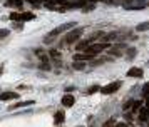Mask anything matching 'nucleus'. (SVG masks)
Returning <instances> with one entry per match:
<instances>
[{
  "instance_id": "obj_17",
  "label": "nucleus",
  "mask_w": 149,
  "mask_h": 127,
  "mask_svg": "<svg viewBox=\"0 0 149 127\" xmlns=\"http://www.w3.org/2000/svg\"><path fill=\"white\" fill-rule=\"evenodd\" d=\"M126 54H127L126 57H127L129 60H132L134 57H136V49H127V52H126Z\"/></svg>"
},
{
  "instance_id": "obj_6",
  "label": "nucleus",
  "mask_w": 149,
  "mask_h": 127,
  "mask_svg": "<svg viewBox=\"0 0 149 127\" xmlns=\"http://www.w3.org/2000/svg\"><path fill=\"white\" fill-rule=\"evenodd\" d=\"M76 104V97L72 95V94H65L64 97H62V105L64 107H72Z\"/></svg>"
},
{
  "instance_id": "obj_23",
  "label": "nucleus",
  "mask_w": 149,
  "mask_h": 127,
  "mask_svg": "<svg viewBox=\"0 0 149 127\" xmlns=\"http://www.w3.org/2000/svg\"><path fill=\"white\" fill-rule=\"evenodd\" d=\"M97 90H100L99 85H92V87L87 89V94H94V92H97Z\"/></svg>"
},
{
  "instance_id": "obj_29",
  "label": "nucleus",
  "mask_w": 149,
  "mask_h": 127,
  "mask_svg": "<svg viewBox=\"0 0 149 127\" xmlns=\"http://www.w3.org/2000/svg\"><path fill=\"white\" fill-rule=\"evenodd\" d=\"M116 127H129L127 124H116Z\"/></svg>"
},
{
  "instance_id": "obj_1",
  "label": "nucleus",
  "mask_w": 149,
  "mask_h": 127,
  "mask_svg": "<svg viewBox=\"0 0 149 127\" xmlns=\"http://www.w3.org/2000/svg\"><path fill=\"white\" fill-rule=\"evenodd\" d=\"M82 32H84L82 27H77V29L69 30V34L64 37V44H62V45H69V44H74L76 40H79V37L82 35Z\"/></svg>"
},
{
  "instance_id": "obj_13",
  "label": "nucleus",
  "mask_w": 149,
  "mask_h": 127,
  "mask_svg": "<svg viewBox=\"0 0 149 127\" xmlns=\"http://www.w3.org/2000/svg\"><path fill=\"white\" fill-rule=\"evenodd\" d=\"M121 37V32H111L107 35H104V40L106 42H111V40H117Z\"/></svg>"
},
{
  "instance_id": "obj_15",
  "label": "nucleus",
  "mask_w": 149,
  "mask_h": 127,
  "mask_svg": "<svg viewBox=\"0 0 149 127\" xmlns=\"http://www.w3.org/2000/svg\"><path fill=\"white\" fill-rule=\"evenodd\" d=\"M34 17H35V15H34L32 12H24V13H22V22H29V20H34Z\"/></svg>"
},
{
  "instance_id": "obj_21",
  "label": "nucleus",
  "mask_w": 149,
  "mask_h": 127,
  "mask_svg": "<svg viewBox=\"0 0 149 127\" xmlns=\"http://www.w3.org/2000/svg\"><path fill=\"white\" fill-rule=\"evenodd\" d=\"M132 104H134V100H127V102H124L122 109H124V110H129V109H132Z\"/></svg>"
},
{
  "instance_id": "obj_2",
  "label": "nucleus",
  "mask_w": 149,
  "mask_h": 127,
  "mask_svg": "<svg viewBox=\"0 0 149 127\" xmlns=\"http://www.w3.org/2000/svg\"><path fill=\"white\" fill-rule=\"evenodd\" d=\"M109 47V44L107 42H100V44H90L87 49L84 50V52H87V54H92V55H97L100 52H104V50Z\"/></svg>"
},
{
  "instance_id": "obj_16",
  "label": "nucleus",
  "mask_w": 149,
  "mask_h": 127,
  "mask_svg": "<svg viewBox=\"0 0 149 127\" xmlns=\"http://www.w3.org/2000/svg\"><path fill=\"white\" fill-rule=\"evenodd\" d=\"M136 30H138V32H146V30H149V22H142V24H139V25L136 27Z\"/></svg>"
},
{
  "instance_id": "obj_20",
  "label": "nucleus",
  "mask_w": 149,
  "mask_h": 127,
  "mask_svg": "<svg viewBox=\"0 0 149 127\" xmlns=\"http://www.w3.org/2000/svg\"><path fill=\"white\" fill-rule=\"evenodd\" d=\"M72 67L76 69V70H82V69L86 67V65H84L82 62H74V64H72Z\"/></svg>"
},
{
  "instance_id": "obj_18",
  "label": "nucleus",
  "mask_w": 149,
  "mask_h": 127,
  "mask_svg": "<svg viewBox=\"0 0 149 127\" xmlns=\"http://www.w3.org/2000/svg\"><path fill=\"white\" fill-rule=\"evenodd\" d=\"M141 105H142V102H141V100H134V104H132V110H134V112L141 110Z\"/></svg>"
},
{
  "instance_id": "obj_10",
  "label": "nucleus",
  "mask_w": 149,
  "mask_h": 127,
  "mask_svg": "<svg viewBox=\"0 0 149 127\" xmlns=\"http://www.w3.org/2000/svg\"><path fill=\"white\" fill-rule=\"evenodd\" d=\"M64 119H65V114H64L62 110L55 112V116H54V124H55V126H60V124L64 122Z\"/></svg>"
},
{
  "instance_id": "obj_4",
  "label": "nucleus",
  "mask_w": 149,
  "mask_h": 127,
  "mask_svg": "<svg viewBox=\"0 0 149 127\" xmlns=\"http://www.w3.org/2000/svg\"><path fill=\"white\" fill-rule=\"evenodd\" d=\"M72 27H76V22L62 24V25H59L57 29H54V30H52V32H50L49 35H50V37H57V35H60L62 32H67V30H72Z\"/></svg>"
},
{
  "instance_id": "obj_3",
  "label": "nucleus",
  "mask_w": 149,
  "mask_h": 127,
  "mask_svg": "<svg viewBox=\"0 0 149 127\" xmlns=\"http://www.w3.org/2000/svg\"><path fill=\"white\" fill-rule=\"evenodd\" d=\"M121 85H122V82L121 80H117V82H111V84H107V85H104V87H100V94H104V95H111V94H114L116 90H119Z\"/></svg>"
},
{
  "instance_id": "obj_27",
  "label": "nucleus",
  "mask_w": 149,
  "mask_h": 127,
  "mask_svg": "<svg viewBox=\"0 0 149 127\" xmlns=\"http://www.w3.org/2000/svg\"><path fill=\"white\" fill-rule=\"evenodd\" d=\"M7 35H9V30H7V29H2V30H0V39H5Z\"/></svg>"
},
{
  "instance_id": "obj_30",
  "label": "nucleus",
  "mask_w": 149,
  "mask_h": 127,
  "mask_svg": "<svg viewBox=\"0 0 149 127\" xmlns=\"http://www.w3.org/2000/svg\"><path fill=\"white\" fill-rule=\"evenodd\" d=\"M146 107L149 109V95H148V97H146Z\"/></svg>"
},
{
  "instance_id": "obj_32",
  "label": "nucleus",
  "mask_w": 149,
  "mask_h": 127,
  "mask_svg": "<svg viewBox=\"0 0 149 127\" xmlns=\"http://www.w3.org/2000/svg\"><path fill=\"white\" fill-rule=\"evenodd\" d=\"M136 2H139V3H144V2H146V0H136Z\"/></svg>"
},
{
  "instance_id": "obj_8",
  "label": "nucleus",
  "mask_w": 149,
  "mask_h": 127,
  "mask_svg": "<svg viewBox=\"0 0 149 127\" xmlns=\"http://www.w3.org/2000/svg\"><path fill=\"white\" fill-rule=\"evenodd\" d=\"M12 99H19V94L17 92H3V94H0V100H12Z\"/></svg>"
},
{
  "instance_id": "obj_7",
  "label": "nucleus",
  "mask_w": 149,
  "mask_h": 127,
  "mask_svg": "<svg viewBox=\"0 0 149 127\" xmlns=\"http://www.w3.org/2000/svg\"><path fill=\"white\" fill-rule=\"evenodd\" d=\"M142 74H144V70L141 67H132L127 70V77H142Z\"/></svg>"
},
{
  "instance_id": "obj_28",
  "label": "nucleus",
  "mask_w": 149,
  "mask_h": 127,
  "mask_svg": "<svg viewBox=\"0 0 149 127\" xmlns=\"http://www.w3.org/2000/svg\"><path fill=\"white\" fill-rule=\"evenodd\" d=\"M55 37H50V35H45V39H44V44H52Z\"/></svg>"
},
{
  "instance_id": "obj_31",
  "label": "nucleus",
  "mask_w": 149,
  "mask_h": 127,
  "mask_svg": "<svg viewBox=\"0 0 149 127\" xmlns=\"http://www.w3.org/2000/svg\"><path fill=\"white\" fill-rule=\"evenodd\" d=\"M3 74V65H0V75Z\"/></svg>"
},
{
  "instance_id": "obj_14",
  "label": "nucleus",
  "mask_w": 149,
  "mask_h": 127,
  "mask_svg": "<svg viewBox=\"0 0 149 127\" xmlns=\"http://www.w3.org/2000/svg\"><path fill=\"white\" fill-rule=\"evenodd\" d=\"M32 104H34V100H24V102H19V104L9 107V110H15V109H19V107H25V105H32Z\"/></svg>"
},
{
  "instance_id": "obj_33",
  "label": "nucleus",
  "mask_w": 149,
  "mask_h": 127,
  "mask_svg": "<svg viewBox=\"0 0 149 127\" xmlns=\"http://www.w3.org/2000/svg\"><path fill=\"white\" fill-rule=\"evenodd\" d=\"M79 127H82V126H79Z\"/></svg>"
},
{
  "instance_id": "obj_24",
  "label": "nucleus",
  "mask_w": 149,
  "mask_h": 127,
  "mask_svg": "<svg viewBox=\"0 0 149 127\" xmlns=\"http://www.w3.org/2000/svg\"><path fill=\"white\" fill-rule=\"evenodd\" d=\"M148 95H149V84H146L142 87V97H148Z\"/></svg>"
},
{
  "instance_id": "obj_19",
  "label": "nucleus",
  "mask_w": 149,
  "mask_h": 127,
  "mask_svg": "<svg viewBox=\"0 0 149 127\" xmlns=\"http://www.w3.org/2000/svg\"><path fill=\"white\" fill-rule=\"evenodd\" d=\"M10 20H22V13H17V12H13V13H10Z\"/></svg>"
},
{
  "instance_id": "obj_5",
  "label": "nucleus",
  "mask_w": 149,
  "mask_h": 127,
  "mask_svg": "<svg viewBox=\"0 0 149 127\" xmlns=\"http://www.w3.org/2000/svg\"><path fill=\"white\" fill-rule=\"evenodd\" d=\"M96 55H92V54H87V52H84V54H74V62H86V60H90L94 59Z\"/></svg>"
},
{
  "instance_id": "obj_25",
  "label": "nucleus",
  "mask_w": 149,
  "mask_h": 127,
  "mask_svg": "<svg viewBox=\"0 0 149 127\" xmlns=\"http://www.w3.org/2000/svg\"><path fill=\"white\" fill-rule=\"evenodd\" d=\"M49 54H50V57H52V59H59V57H60V54L57 52V50H50Z\"/></svg>"
},
{
  "instance_id": "obj_26",
  "label": "nucleus",
  "mask_w": 149,
  "mask_h": 127,
  "mask_svg": "<svg viewBox=\"0 0 149 127\" xmlns=\"http://www.w3.org/2000/svg\"><path fill=\"white\" fill-rule=\"evenodd\" d=\"M102 127H116V120H112V119H111V120H107V122H106Z\"/></svg>"
},
{
  "instance_id": "obj_22",
  "label": "nucleus",
  "mask_w": 149,
  "mask_h": 127,
  "mask_svg": "<svg viewBox=\"0 0 149 127\" xmlns=\"http://www.w3.org/2000/svg\"><path fill=\"white\" fill-rule=\"evenodd\" d=\"M39 69H42V70H50V64L49 62H42L39 65Z\"/></svg>"
},
{
  "instance_id": "obj_9",
  "label": "nucleus",
  "mask_w": 149,
  "mask_h": 127,
  "mask_svg": "<svg viewBox=\"0 0 149 127\" xmlns=\"http://www.w3.org/2000/svg\"><path fill=\"white\" fill-rule=\"evenodd\" d=\"M92 40H94V39H92V37H89V39H86L84 42H79V44L76 45V49H77V50H86L90 45V44H92Z\"/></svg>"
},
{
  "instance_id": "obj_12",
  "label": "nucleus",
  "mask_w": 149,
  "mask_h": 127,
  "mask_svg": "<svg viewBox=\"0 0 149 127\" xmlns=\"http://www.w3.org/2000/svg\"><path fill=\"white\" fill-rule=\"evenodd\" d=\"M139 120L141 122H146V120H149V109L144 107L139 110Z\"/></svg>"
},
{
  "instance_id": "obj_11",
  "label": "nucleus",
  "mask_w": 149,
  "mask_h": 127,
  "mask_svg": "<svg viewBox=\"0 0 149 127\" xmlns=\"http://www.w3.org/2000/svg\"><path fill=\"white\" fill-rule=\"evenodd\" d=\"M124 47H126L124 44H119V45H116V47H112V49L109 50V54H111V55H114V57H119V55H121V50L124 49Z\"/></svg>"
}]
</instances>
